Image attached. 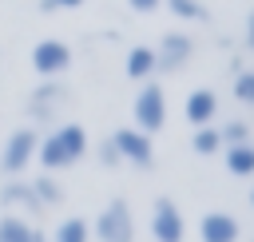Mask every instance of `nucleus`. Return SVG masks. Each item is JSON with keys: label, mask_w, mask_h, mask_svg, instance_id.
Returning <instances> with one entry per match:
<instances>
[{"label": "nucleus", "mask_w": 254, "mask_h": 242, "mask_svg": "<svg viewBox=\"0 0 254 242\" xmlns=\"http://www.w3.org/2000/svg\"><path fill=\"white\" fill-rule=\"evenodd\" d=\"M83 151H87V131H83L79 123H64V127H56L48 139H40L36 159H40L48 171H64V167L79 163Z\"/></svg>", "instance_id": "nucleus-1"}, {"label": "nucleus", "mask_w": 254, "mask_h": 242, "mask_svg": "<svg viewBox=\"0 0 254 242\" xmlns=\"http://www.w3.org/2000/svg\"><path fill=\"white\" fill-rule=\"evenodd\" d=\"M36 147H40V135H36V127H20V131H12V135L4 139V151H0V171L16 179L20 171H28V167H32V159H36Z\"/></svg>", "instance_id": "nucleus-2"}, {"label": "nucleus", "mask_w": 254, "mask_h": 242, "mask_svg": "<svg viewBox=\"0 0 254 242\" xmlns=\"http://www.w3.org/2000/svg\"><path fill=\"white\" fill-rule=\"evenodd\" d=\"M95 238H99V242H135V218H131V210H127L123 198H111V202L99 210V218H95Z\"/></svg>", "instance_id": "nucleus-3"}, {"label": "nucleus", "mask_w": 254, "mask_h": 242, "mask_svg": "<svg viewBox=\"0 0 254 242\" xmlns=\"http://www.w3.org/2000/svg\"><path fill=\"white\" fill-rule=\"evenodd\" d=\"M167 123V95L159 83H147L139 95H135V127L143 135H155L159 127Z\"/></svg>", "instance_id": "nucleus-4"}, {"label": "nucleus", "mask_w": 254, "mask_h": 242, "mask_svg": "<svg viewBox=\"0 0 254 242\" xmlns=\"http://www.w3.org/2000/svg\"><path fill=\"white\" fill-rule=\"evenodd\" d=\"M115 151L123 163H135V167H151L155 163V147H151V135H143L139 127H119L111 135Z\"/></svg>", "instance_id": "nucleus-5"}, {"label": "nucleus", "mask_w": 254, "mask_h": 242, "mask_svg": "<svg viewBox=\"0 0 254 242\" xmlns=\"http://www.w3.org/2000/svg\"><path fill=\"white\" fill-rule=\"evenodd\" d=\"M67 63H71V48H67L64 40H40V44L32 48V67H36L44 79L64 75Z\"/></svg>", "instance_id": "nucleus-6"}, {"label": "nucleus", "mask_w": 254, "mask_h": 242, "mask_svg": "<svg viewBox=\"0 0 254 242\" xmlns=\"http://www.w3.org/2000/svg\"><path fill=\"white\" fill-rule=\"evenodd\" d=\"M190 56H194V40L183 36V32H167L163 44H159V52H155V67L159 71H179Z\"/></svg>", "instance_id": "nucleus-7"}, {"label": "nucleus", "mask_w": 254, "mask_h": 242, "mask_svg": "<svg viewBox=\"0 0 254 242\" xmlns=\"http://www.w3.org/2000/svg\"><path fill=\"white\" fill-rule=\"evenodd\" d=\"M183 214H179V206L171 202V198H159L155 202V210H151V234H155V242H183Z\"/></svg>", "instance_id": "nucleus-8"}, {"label": "nucleus", "mask_w": 254, "mask_h": 242, "mask_svg": "<svg viewBox=\"0 0 254 242\" xmlns=\"http://www.w3.org/2000/svg\"><path fill=\"white\" fill-rule=\"evenodd\" d=\"M60 103H67V87H60V83H52V79H48L44 87H36V91L28 95V115H32V123H52Z\"/></svg>", "instance_id": "nucleus-9"}, {"label": "nucleus", "mask_w": 254, "mask_h": 242, "mask_svg": "<svg viewBox=\"0 0 254 242\" xmlns=\"http://www.w3.org/2000/svg\"><path fill=\"white\" fill-rule=\"evenodd\" d=\"M214 111H218V95H214L210 87L190 91V95H187V103H183V115H187V123H190V127H206V123L214 119Z\"/></svg>", "instance_id": "nucleus-10"}, {"label": "nucleus", "mask_w": 254, "mask_h": 242, "mask_svg": "<svg viewBox=\"0 0 254 242\" xmlns=\"http://www.w3.org/2000/svg\"><path fill=\"white\" fill-rule=\"evenodd\" d=\"M198 234H202V242H238V222H234V214L210 210V214H202Z\"/></svg>", "instance_id": "nucleus-11"}, {"label": "nucleus", "mask_w": 254, "mask_h": 242, "mask_svg": "<svg viewBox=\"0 0 254 242\" xmlns=\"http://www.w3.org/2000/svg\"><path fill=\"white\" fill-rule=\"evenodd\" d=\"M226 171H230V175H238V179L254 175V147H250V143L226 147Z\"/></svg>", "instance_id": "nucleus-12"}, {"label": "nucleus", "mask_w": 254, "mask_h": 242, "mask_svg": "<svg viewBox=\"0 0 254 242\" xmlns=\"http://www.w3.org/2000/svg\"><path fill=\"white\" fill-rule=\"evenodd\" d=\"M155 75V52L151 48H131L127 52V79H147Z\"/></svg>", "instance_id": "nucleus-13"}, {"label": "nucleus", "mask_w": 254, "mask_h": 242, "mask_svg": "<svg viewBox=\"0 0 254 242\" xmlns=\"http://www.w3.org/2000/svg\"><path fill=\"white\" fill-rule=\"evenodd\" d=\"M0 242H36V230H32V222H24L16 214H4L0 218Z\"/></svg>", "instance_id": "nucleus-14"}, {"label": "nucleus", "mask_w": 254, "mask_h": 242, "mask_svg": "<svg viewBox=\"0 0 254 242\" xmlns=\"http://www.w3.org/2000/svg\"><path fill=\"white\" fill-rule=\"evenodd\" d=\"M0 202H16V206H32V210H44V206L36 202V194H32V182H20V179L4 182V190H0Z\"/></svg>", "instance_id": "nucleus-15"}, {"label": "nucleus", "mask_w": 254, "mask_h": 242, "mask_svg": "<svg viewBox=\"0 0 254 242\" xmlns=\"http://www.w3.org/2000/svg\"><path fill=\"white\" fill-rule=\"evenodd\" d=\"M32 194H36V202H40V206L64 202V186H60L52 175H40V179H32Z\"/></svg>", "instance_id": "nucleus-16"}, {"label": "nucleus", "mask_w": 254, "mask_h": 242, "mask_svg": "<svg viewBox=\"0 0 254 242\" xmlns=\"http://www.w3.org/2000/svg\"><path fill=\"white\" fill-rule=\"evenodd\" d=\"M190 147L198 151V155H214V151H222V135H218V127H194V135H190Z\"/></svg>", "instance_id": "nucleus-17"}, {"label": "nucleus", "mask_w": 254, "mask_h": 242, "mask_svg": "<svg viewBox=\"0 0 254 242\" xmlns=\"http://www.w3.org/2000/svg\"><path fill=\"white\" fill-rule=\"evenodd\" d=\"M87 238H91V226L83 218H64L56 230V242H87Z\"/></svg>", "instance_id": "nucleus-18"}, {"label": "nucleus", "mask_w": 254, "mask_h": 242, "mask_svg": "<svg viewBox=\"0 0 254 242\" xmlns=\"http://www.w3.org/2000/svg\"><path fill=\"white\" fill-rule=\"evenodd\" d=\"M218 135H222V143H226V147H238V143H246V139H250V127H246L242 119H230V123H222V127H218Z\"/></svg>", "instance_id": "nucleus-19"}, {"label": "nucleus", "mask_w": 254, "mask_h": 242, "mask_svg": "<svg viewBox=\"0 0 254 242\" xmlns=\"http://www.w3.org/2000/svg\"><path fill=\"white\" fill-rule=\"evenodd\" d=\"M167 8L179 16V20H206V8L198 0H167Z\"/></svg>", "instance_id": "nucleus-20"}, {"label": "nucleus", "mask_w": 254, "mask_h": 242, "mask_svg": "<svg viewBox=\"0 0 254 242\" xmlns=\"http://www.w3.org/2000/svg\"><path fill=\"white\" fill-rule=\"evenodd\" d=\"M234 95H238L242 103H250V107H254V71H242V75L234 79Z\"/></svg>", "instance_id": "nucleus-21"}, {"label": "nucleus", "mask_w": 254, "mask_h": 242, "mask_svg": "<svg viewBox=\"0 0 254 242\" xmlns=\"http://www.w3.org/2000/svg\"><path fill=\"white\" fill-rule=\"evenodd\" d=\"M99 159H103L107 167H115V163H119V151H115V143H111V139H107V143L99 147Z\"/></svg>", "instance_id": "nucleus-22"}, {"label": "nucleus", "mask_w": 254, "mask_h": 242, "mask_svg": "<svg viewBox=\"0 0 254 242\" xmlns=\"http://www.w3.org/2000/svg\"><path fill=\"white\" fill-rule=\"evenodd\" d=\"M79 4L83 0H44V12H60V8L67 12V8H79Z\"/></svg>", "instance_id": "nucleus-23"}, {"label": "nucleus", "mask_w": 254, "mask_h": 242, "mask_svg": "<svg viewBox=\"0 0 254 242\" xmlns=\"http://www.w3.org/2000/svg\"><path fill=\"white\" fill-rule=\"evenodd\" d=\"M127 4H131L135 12H155V8L163 4V0H127Z\"/></svg>", "instance_id": "nucleus-24"}, {"label": "nucleus", "mask_w": 254, "mask_h": 242, "mask_svg": "<svg viewBox=\"0 0 254 242\" xmlns=\"http://www.w3.org/2000/svg\"><path fill=\"white\" fill-rule=\"evenodd\" d=\"M246 48H254V12L246 16Z\"/></svg>", "instance_id": "nucleus-25"}, {"label": "nucleus", "mask_w": 254, "mask_h": 242, "mask_svg": "<svg viewBox=\"0 0 254 242\" xmlns=\"http://www.w3.org/2000/svg\"><path fill=\"white\" fill-rule=\"evenodd\" d=\"M250 206H254V190H250Z\"/></svg>", "instance_id": "nucleus-26"}]
</instances>
